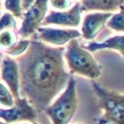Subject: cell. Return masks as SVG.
Returning <instances> with one entry per match:
<instances>
[{
  "instance_id": "9",
  "label": "cell",
  "mask_w": 124,
  "mask_h": 124,
  "mask_svg": "<svg viewBox=\"0 0 124 124\" xmlns=\"http://www.w3.org/2000/svg\"><path fill=\"white\" fill-rule=\"evenodd\" d=\"M2 79L10 88L14 99L20 98L19 94V70L18 62L6 56L4 58L1 70Z\"/></svg>"
},
{
  "instance_id": "23",
  "label": "cell",
  "mask_w": 124,
  "mask_h": 124,
  "mask_svg": "<svg viewBox=\"0 0 124 124\" xmlns=\"http://www.w3.org/2000/svg\"><path fill=\"white\" fill-rule=\"evenodd\" d=\"M0 16H1V11H0Z\"/></svg>"
},
{
  "instance_id": "4",
  "label": "cell",
  "mask_w": 124,
  "mask_h": 124,
  "mask_svg": "<svg viewBox=\"0 0 124 124\" xmlns=\"http://www.w3.org/2000/svg\"><path fill=\"white\" fill-rule=\"evenodd\" d=\"M93 87L99 98V104L104 111L97 124H124V96L107 91L96 83Z\"/></svg>"
},
{
  "instance_id": "3",
  "label": "cell",
  "mask_w": 124,
  "mask_h": 124,
  "mask_svg": "<svg viewBox=\"0 0 124 124\" xmlns=\"http://www.w3.org/2000/svg\"><path fill=\"white\" fill-rule=\"evenodd\" d=\"M78 108L76 81L70 76L67 88L45 112L53 124H69L75 115Z\"/></svg>"
},
{
  "instance_id": "14",
  "label": "cell",
  "mask_w": 124,
  "mask_h": 124,
  "mask_svg": "<svg viewBox=\"0 0 124 124\" xmlns=\"http://www.w3.org/2000/svg\"><path fill=\"white\" fill-rule=\"evenodd\" d=\"M29 43H30V41H29L27 39H23V40L18 42V43L14 44L13 46H11L8 48H6L5 50V51L8 55H13V56H17L19 55H22L28 48Z\"/></svg>"
},
{
  "instance_id": "15",
  "label": "cell",
  "mask_w": 124,
  "mask_h": 124,
  "mask_svg": "<svg viewBox=\"0 0 124 124\" xmlns=\"http://www.w3.org/2000/svg\"><path fill=\"white\" fill-rule=\"evenodd\" d=\"M0 104L8 107H12L14 105V99L12 93L1 83H0Z\"/></svg>"
},
{
  "instance_id": "8",
  "label": "cell",
  "mask_w": 124,
  "mask_h": 124,
  "mask_svg": "<svg viewBox=\"0 0 124 124\" xmlns=\"http://www.w3.org/2000/svg\"><path fill=\"white\" fill-rule=\"evenodd\" d=\"M37 31L39 39L58 46L64 45L72 39L81 36V33L76 29H58L39 27Z\"/></svg>"
},
{
  "instance_id": "11",
  "label": "cell",
  "mask_w": 124,
  "mask_h": 124,
  "mask_svg": "<svg viewBox=\"0 0 124 124\" xmlns=\"http://www.w3.org/2000/svg\"><path fill=\"white\" fill-rule=\"evenodd\" d=\"M123 0H82L81 11L112 12L123 6Z\"/></svg>"
},
{
  "instance_id": "6",
  "label": "cell",
  "mask_w": 124,
  "mask_h": 124,
  "mask_svg": "<svg viewBox=\"0 0 124 124\" xmlns=\"http://www.w3.org/2000/svg\"><path fill=\"white\" fill-rule=\"evenodd\" d=\"M37 113L26 99L20 97L14 99V105L10 109H0V118L3 119L7 123L23 120L34 123L37 118Z\"/></svg>"
},
{
  "instance_id": "10",
  "label": "cell",
  "mask_w": 124,
  "mask_h": 124,
  "mask_svg": "<svg viewBox=\"0 0 124 124\" xmlns=\"http://www.w3.org/2000/svg\"><path fill=\"white\" fill-rule=\"evenodd\" d=\"M112 15L111 13H93L86 15L82 26L83 37L87 40L93 39Z\"/></svg>"
},
{
  "instance_id": "18",
  "label": "cell",
  "mask_w": 124,
  "mask_h": 124,
  "mask_svg": "<svg viewBox=\"0 0 124 124\" xmlns=\"http://www.w3.org/2000/svg\"><path fill=\"white\" fill-rule=\"evenodd\" d=\"M5 9L10 11L13 16L21 17L22 15V8L21 0H5Z\"/></svg>"
},
{
  "instance_id": "16",
  "label": "cell",
  "mask_w": 124,
  "mask_h": 124,
  "mask_svg": "<svg viewBox=\"0 0 124 124\" xmlns=\"http://www.w3.org/2000/svg\"><path fill=\"white\" fill-rule=\"evenodd\" d=\"M17 38L15 34L12 31L7 30L0 34V47L8 48L16 43Z\"/></svg>"
},
{
  "instance_id": "12",
  "label": "cell",
  "mask_w": 124,
  "mask_h": 124,
  "mask_svg": "<svg viewBox=\"0 0 124 124\" xmlns=\"http://www.w3.org/2000/svg\"><path fill=\"white\" fill-rule=\"evenodd\" d=\"M124 37L123 35H116L113 37H110L108 39L105 40L104 42L101 43L99 42H91L88 45L85 46V49L94 52L99 50H103V49H112L117 50L121 53V55H123L124 53Z\"/></svg>"
},
{
  "instance_id": "1",
  "label": "cell",
  "mask_w": 124,
  "mask_h": 124,
  "mask_svg": "<svg viewBox=\"0 0 124 124\" xmlns=\"http://www.w3.org/2000/svg\"><path fill=\"white\" fill-rule=\"evenodd\" d=\"M64 47L30 41L26 53L17 58L20 97L37 112H44L67 87L70 75L64 68Z\"/></svg>"
},
{
  "instance_id": "17",
  "label": "cell",
  "mask_w": 124,
  "mask_h": 124,
  "mask_svg": "<svg viewBox=\"0 0 124 124\" xmlns=\"http://www.w3.org/2000/svg\"><path fill=\"white\" fill-rule=\"evenodd\" d=\"M16 22L12 14L6 13L0 18V31L16 28Z\"/></svg>"
},
{
  "instance_id": "7",
  "label": "cell",
  "mask_w": 124,
  "mask_h": 124,
  "mask_svg": "<svg viewBox=\"0 0 124 124\" xmlns=\"http://www.w3.org/2000/svg\"><path fill=\"white\" fill-rule=\"evenodd\" d=\"M81 4L77 3L68 11L58 12L51 11L50 14L45 17L42 24H55L62 26L78 27L81 22Z\"/></svg>"
},
{
  "instance_id": "22",
  "label": "cell",
  "mask_w": 124,
  "mask_h": 124,
  "mask_svg": "<svg viewBox=\"0 0 124 124\" xmlns=\"http://www.w3.org/2000/svg\"><path fill=\"white\" fill-rule=\"evenodd\" d=\"M34 124H39V123H34Z\"/></svg>"
},
{
  "instance_id": "19",
  "label": "cell",
  "mask_w": 124,
  "mask_h": 124,
  "mask_svg": "<svg viewBox=\"0 0 124 124\" xmlns=\"http://www.w3.org/2000/svg\"><path fill=\"white\" fill-rule=\"evenodd\" d=\"M50 2L52 7L61 10L68 9L72 5L70 0H50Z\"/></svg>"
},
{
  "instance_id": "2",
  "label": "cell",
  "mask_w": 124,
  "mask_h": 124,
  "mask_svg": "<svg viewBox=\"0 0 124 124\" xmlns=\"http://www.w3.org/2000/svg\"><path fill=\"white\" fill-rule=\"evenodd\" d=\"M68 42L64 55L70 72L91 79L97 78L101 74V67L92 55L80 47L76 38L72 39Z\"/></svg>"
},
{
  "instance_id": "5",
  "label": "cell",
  "mask_w": 124,
  "mask_h": 124,
  "mask_svg": "<svg viewBox=\"0 0 124 124\" xmlns=\"http://www.w3.org/2000/svg\"><path fill=\"white\" fill-rule=\"evenodd\" d=\"M49 0H35L27 10L18 34L23 38L32 35L42 23L47 10Z\"/></svg>"
},
{
  "instance_id": "13",
  "label": "cell",
  "mask_w": 124,
  "mask_h": 124,
  "mask_svg": "<svg viewBox=\"0 0 124 124\" xmlns=\"http://www.w3.org/2000/svg\"><path fill=\"white\" fill-rule=\"evenodd\" d=\"M120 12L112 15L109 19L107 21V26L118 32H123L124 30V23H123V18H124V12H123V5L120 8Z\"/></svg>"
},
{
  "instance_id": "20",
  "label": "cell",
  "mask_w": 124,
  "mask_h": 124,
  "mask_svg": "<svg viewBox=\"0 0 124 124\" xmlns=\"http://www.w3.org/2000/svg\"><path fill=\"white\" fill-rule=\"evenodd\" d=\"M34 2L35 0H21V8L23 10H28Z\"/></svg>"
},
{
  "instance_id": "21",
  "label": "cell",
  "mask_w": 124,
  "mask_h": 124,
  "mask_svg": "<svg viewBox=\"0 0 124 124\" xmlns=\"http://www.w3.org/2000/svg\"><path fill=\"white\" fill-rule=\"evenodd\" d=\"M0 124H8L7 123H4L2 121H0Z\"/></svg>"
}]
</instances>
